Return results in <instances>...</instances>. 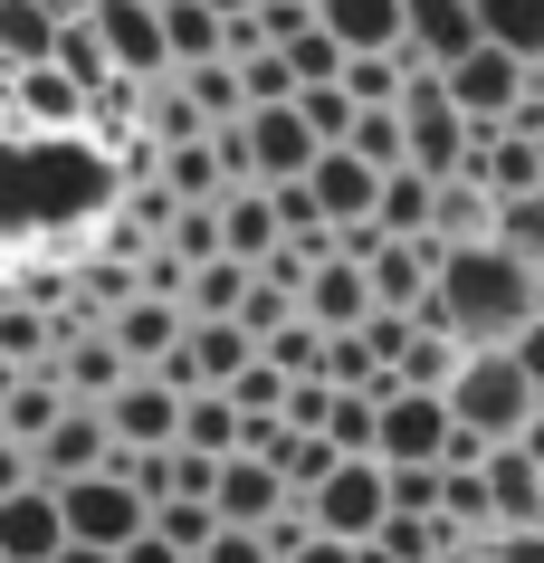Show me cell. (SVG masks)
Segmentation results:
<instances>
[{
	"instance_id": "6da1fadb",
	"label": "cell",
	"mask_w": 544,
	"mask_h": 563,
	"mask_svg": "<svg viewBox=\"0 0 544 563\" xmlns=\"http://www.w3.org/2000/svg\"><path fill=\"white\" fill-rule=\"evenodd\" d=\"M535 316H544V277L487 239V249H449V258H440V277H430V306L411 316V325L449 334L458 354H507V344L535 325Z\"/></svg>"
},
{
	"instance_id": "7a4b0ae2",
	"label": "cell",
	"mask_w": 544,
	"mask_h": 563,
	"mask_svg": "<svg viewBox=\"0 0 544 563\" xmlns=\"http://www.w3.org/2000/svg\"><path fill=\"white\" fill-rule=\"evenodd\" d=\"M440 401H449V420L478 449H515V440H525V420L544 411L535 383L515 373V354H468V363H458V383L440 391Z\"/></svg>"
},
{
	"instance_id": "3957f363",
	"label": "cell",
	"mask_w": 544,
	"mask_h": 563,
	"mask_svg": "<svg viewBox=\"0 0 544 563\" xmlns=\"http://www.w3.org/2000/svg\"><path fill=\"white\" fill-rule=\"evenodd\" d=\"M58 516H67V544H96V554H124V544L153 526V506L134 497V477H124V468L58 487Z\"/></svg>"
},
{
	"instance_id": "277c9868",
	"label": "cell",
	"mask_w": 544,
	"mask_h": 563,
	"mask_svg": "<svg viewBox=\"0 0 544 563\" xmlns=\"http://www.w3.org/2000/svg\"><path fill=\"white\" fill-rule=\"evenodd\" d=\"M87 30H96V48H106V67H115L124 87H163L173 77V58H163V10L153 0H87Z\"/></svg>"
},
{
	"instance_id": "5b68a950",
	"label": "cell",
	"mask_w": 544,
	"mask_h": 563,
	"mask_svg": "<svg viewBox=\"0 0 544 563\" xmlns=\"http://www.w3.org/2000/svg\"><path fill=\"white\" fill-rule=\"evenodd\" d=\"M382 516H392V497H382V459H344V468L306 497V526L325 534V544H373Z\"/></svg>"
},
{
	"instance_id": "8992f818",
	"label": "cell",
	"mask_w": 544,
	"mask_h": 563,
	"mask_svg": "<svg viewBox=\"0 0 544 563\" xmlns=\"http://www.w3.org/2000/svg\"><path fill=\"white\" fill-rule=\"evenodd\" d=\"M525 77H535V67H515L507 48H487V38H478L458 67H440V87H449V106H458L468 134H497V124L525 106Z\"/></svg>"
},
{
	"instance_id": "52a82bcc",
	"label": "cell",
	"mask_w": 544,
	"mask_h": 563,
	"mask_svg": "<svg viewBox=\"0 0 544 563\" xmlns=\"http://www.w3.org/2000/svg\"><path fill=\"white\" fill-rule=\"evenodd\" d=\"M449 401H440V391H382V449H373V459H382V468H449Z\"/></svg>"
},
{
	"instance_id": "ba28073f",
	"label": "cell",
	"mask_w": 544,
	"mask_h": 563,
	"mask_svg": "<svg viewBox=\"0 0 544 563\" xmlns=\"http://www.w3.org/2000/svg\"><path fill=\"white\" fill-rule=\"evenodd\" d=\"M106 468H115V430H106L96 401H67L58 430L30 449V477H38V487H77V477H106Z\"/></svg>"
},
{
	"instance_id": "9c48e42d",
	"label": "cell",
	"mask_w": 544,
	"mask_h": 563,
	"mask_svg": "<svg viewBox=\"0 0 544 563\" xmlns=\"http://www.w3.org/2000/svg\"><path fill=\"white\" fill-rule=\"evenodd\" d=\"M181 401H191V391H173L163 373H134V383L106 401V430H115V449H124V459H163V449L181 440Z\"/></svg>"
},
{
	"instance_id": "30bf717a",
	"label": "cell",
	"mask_w": 544,
	"mask_h": 563,
	"mask_svg": "<svg viewBox=\"0 0 544 563\" xmlns=\"http://www.w3.org/2000/svg\"><path fill=\"white\" fill-rule=\"evenodd\" d=\"M48 373H58L67 401H96V411H106V401L134 383V373H124V354L106 344V325H87V316H67V325H58V354H48Z\"/></svg>"
},
{
	"instance_id": "8fae6325",
	"label": "cell",
	"mask_w": 544,
	"mask_h": 563,
	"mask_svg": "<svg viewBox=\"0 0 544 563\" xmlns=\"http://www.w3.org/2000/svg\"><path fill=\"white\" fill-rule=\"evenodd\" d=\"M181 325H191V316H181L173 297H124L115 316H106V344L124 354V373H163V363L181 354Z\"/></svg>"
},
{
	"instance_id": "7c38bea8",
	"label": "cell",
	"mask_w": 544,
	"mask_h": 563,
	"mask_svg": "<svg viewBox=\"0 0 544 563\" xmlns=\"http://www.w3.org/2000/svg\"><path fill=\"white\" fill-rule=\"evenodd\" d=\"M401 48L421 67H458L478 48V0H401Z\"/></svg>"
},
{
	"instance_id": "4fadbf2b",
	"label": "cell",
	"mask_w": 544,
	"mask_h": 563,
	"mask_svg": "<svg viewBox=\"0 0 544 563\" xmlns=\"http://www.w3.org/2000/svg\"><path fill=\"white\" fill-rule=\"evenodd\" d=\"M306 201H315V220H325V230H363V220L382 210V173H363L354 153H315Z\"/></svg>"
},
{
	"instance_id": "5bb4252c",
	"label": "cell",
	"mask_w": 544,
	"mask_h": 563,
	"mask_svg": "<svg viewBox=\"0 0 544 563\" xmlns=\"http://www.w3.org/2000/svg\"><path fill=\"white\" fill-rule=\"evenodd\" d=\"M58 554H67L58 487H20V497H0V563H58Z\"/></svg>"
},
{
	"instance_id": "9a60e30c",
	"label": "cell",
	"mask_w": 544,
	"mask_h": 563,
	"mask_svg": "<svg viewBox=\"0 0 544 563\" xmlns=\"http://www.w3.org/2000/svg\"><path fill=\"white\" fill-rule=\"evenodd\" d=\"M297 316H306L315 334H354V325H373V277H363L354 258H325V267L297 287Z\"/></svg>"
},
{
	"instance_id": "2e32d148",
	"label": "cell",
	"mask_w": 544,
	"mask_h": 563,
	"mask_svg": "<svg viewBox=\"0 0 544 563\" xmlns=\"http://www.w3.org/2000/svg\"><path fill=\"white\" fill-rule=\"evenodd\" d=\"M287 506V487H277V468L268 459H220V477H211V516L220 526H240V534H268V516Z\"/></svg>"
},
{
	"instance_id": "e0dca14e",
	"label": "cell",
	"mask_w": 544,
	"mask_h": 563,
	"mask_svg": "<svg viewBox=\"0 0 544 563\" xmlns=\"http://www.w3.org/2000/svg\"><path fill=\"white\" fill-rule=\"evenodd\" d=\"M478 477H487V506H497V534H535L544 526V468L525 449H487Z\"/></svg>"
},
{
	"instance_id": "ac0fdd59",
	"label": "cell",
	"mask_w": 544,
	"mask_h": 563,
	"mask_svg": "<svg viewBox=\"0 0 544 563\" xmlns=\"http://www.w3.org/2000/svg\"><path fill=\"white\" fill-rule=\"evenodd\" d=\"M277 249H287V230H277V201H268V191H258V181L220 191V258H240V267H268Z\"/></svg>"
},
{
	"instance_id": "d6986e66",
	"label": "cell",
	"mask_w": 544,
	"mask_h": 563,
	"mask_svg": "<svg viewBox=\"0 0 544 563\" xmlns=\"http://www.w3.org/2000/svg\"><path fill=\"white\" fill-rule=\"evenodd\" d=\"M315 30L344 58H392L401 48V0H315Z\"/></svg>"
},
{
	"instance_id": "ffe728a7",
	"label": "cell",
	"mask_w": 544,
	"mask_h": 563,
	"mask_svg": "<svg viewBox=\"0 0 544 563\" xmlns=\"http://www.w3.org/2000/svg\"><path fill=\"white\" fill-rule=\"evenodd\" d=\"M487 239H497V201H487L478 181H440V191H430V249H440V258H449V249H487Z\"/></svg>"
},
{
	"instance_id": "44dd1931",
	"label": "cell",
	"mask_w": 544,
	"mask_h": 563,
	"mask_svg": "<svg viewBox=\"0 0 544 563\" xmlns=\"http://www.w3.org/2000/svg\"><path fill=\"white\" fill-rule=\"evenodd\" d=\"M163 58H173V77H181V67L230 58V20L201 10V0H163Z\"/></svg>"
},
{
	"instance_id": "7402d4cb",
	"label": "cell",
	"mask_w": 544,
	"mask_h": 563,
	"mask_svg": "<svg viewBox=\"0 0 544 563\" xmlns=\"http://www.w3.org/2000/svg\"><path fill=\"white\" fill-rule=\"evenodd\" d=\"M173 449H191V459H211V468H220V459H240V449H248V420L230 411V391H191Z\"/></svg>"
},
{
	"instance_id": "603a6c76",
	"label": "cell",
	"mask_w": 544,
	"mask_h": 563,
	"mask_svg": "<svg viewBox=\"0 0 544 563\" xmlns=\"http://www.w3.org/2000/svg\"><path fill=\"white\" fill-rule=\"evenodd\" d=\"M248 287H258V267H240V258H201L191 277H181V316H191V325H230Z\"/></svg>"
},
{
	"instance_id": "cb8c5ba5",
	"label": "cell",
	"mask_w": 544,
	"mask_h": 563,
	"mask_svg": "<svg viewBox=\"0 0 544 563\" xmlns=\"http://www.w3.org/2000/svg\"><path fill=\"white\" fill-rule=\"evenodd\" d=\"M58 411H67L58 373H20V383H10V401H0V440L38 449V440H48V430H58Z\"/></svg>"
},
{
	"instance_id": "d4e9b609",
	"label": "cell",
	"mask_w": 544,
	"mask_h": 563,
	"mask_svg": "<svg viewBox=\"0 0 544 563\" xmlns=\"http://www.w3.org/2000/svg\"><path fill=\"white\" fill-rule=\"evenodd\" d=\"M478 38L515 67H544V0H478Z\"/></svg>"
},
{
	"instance_id": "484cf974",
	"label": "cell",
	"mask_w": 544,
	"mask_h": 563,
	"mask_svg": "<svg viewBox=\"0 0 544 563\" xmlns=\"http://www.w3.org/2000/svg\"><path fill=\"white\" fill-rule=\"evenodd\" d=\"M10 87H20V115H30L38 134H77V124H87V96L67 87L58 67H30V77H10Z\"/></svg>"
},
{
	"instance_id": "4316f807",
	"label": "cell",
	"mask_w": 544,
	"mask_h": 563,
	"mask_svg": "<svg viewBox=\"0 0 544 563\" xmlns=\"http://www.w3.org/2000/svg\"><path fill=\"white\" fill-rule=\"evenodd\" d=\"M382 391H392V383H382ZM382 391H334V411H325L334 459H373V449H382Z\"/></svg>"
},
{
	"instance_id": "83f0119b",
	"label": "cell",
	"mask_w": 544,
	"mask_h": 563,
	"mask_svg": "<svg viewBox=\"0 0 544 563\" xmlns=\"http://www.w3.org/2000/svg\"><path fill=\"white\" fill-rule=\"evenodd\" d=\"M173 87L191 96V106H201V124H211V134H220V124H240V115H248V96H240V67H230V58H211V67H181Z\"/></svg>"
},
{
	"instance_id": "f1b7e54d",
	"label": "cell",
	"mask_w": 544,
	"mask_h": 563,
	"mask_svg": "<svg viewBox=\"0 0 544 563\" xmlns=\"http://www.w3.org/2000/svg\"><path fill=\"white\" fill-rule=\"evenodd\" d=\"M430 191H440V181H421V173H382L373 230H382V239H430Z\"/></svg>"
},
{
	"instance_id": "f546056e",
	"label": "cell",
	"mask_w": 544,
	"mask_h": 563,
	"mask_svg": "<svg viewBox=\"0 0 544 563\" xmlns=\"http://www.w3.org/2000/svg\"><path fill=\"white\" fill-rule=\"evenodd\" d=\"M153 534H163L181 563H201V554H211V534H220V516H211V497H163V506H153Z\"/></svg>"
},
{
	"instance_id": "4dcf8cb0",
	"label": "cell",
	"mask_w": 544,
	"mask_h": 563,
	"mask_svg": "<svg viewBox=\"0 0 544 563\" xmlns=\"http://www.w3.org/2000/svg\"><path fill=\"white\" fill-rule=\"evenodd\" d=\"M344 153H354L363 173H411V144H401V106H382V115H354Z\"/></svg>"
},
{
	"instance_id": "1f68e13d",
	"label": "cell",
	"mask_w": 544,
	"mask_h": 563,
	"mask_svg": "<svg viewBox=\"0 0 544 563\" xmlns=\"http://www.w3.org/2000/svg\"><path fill=\"white\" fill-rule=\"evenodd\" d=\"M401 77H411V58H344V96H354L363 115H382V106H401Z\"/></svg>"
},
{
	"instance_id": "d6a6232c",
	"label": "cell",
	"mask_w": 544,
	"mask_h": 563,
	"mask_svg": "<svg viewBox=\"0 0 544 563\" xmlns=\"http://www.w3.org/2000/svg\"><path fill=\"white\" fill-rule=\"evenodd\" d=\"M497 249L507 258H525L544 277V191H525V201H497Z\"/></svg>"
},
{
	"instance_id": "836d02e7",
	"label": "cell",
	"mask_w": 544,
	"mask_h": 563,
	"mask_svg": "<svg viewBox=\"0 0 544 563\" xmlns=\"http://www.w3.org/2000/svg\"><path fill=\"white\" fill-rule=\"evenodd\" d=\"M277 58H287V77H297V87H344V48H334L325 30H306V38H287V48H277Z\"/></svg>"
},
{
	"instance_id": "e575fe53",
	"label": "cell",
	"mask_w": 544,
	"mask_h": 563,
	"mask_svg": "<svg viewBox=\"0 0 544 563\" xmlns=\"http://www.w3.org/2000/svg\"><path fill=\"white\" fill-rule=\"evenodd\" d=\"M153 249H163V258H181V267L220 258V201H211V210H181V220H173L163 239H153Z\"/></svg>"
},
{
	"instance_id": "d590c367",
	"label": "cell",
	"mask_w": 544,
	"mask_h": 563,
	"mask_svg": "<svg viewBox=\"0 0 544 563\" xmlns=\"http://www.w3.org/2000/svg\"><path fill=\"white\" fill-rule=\"evenodd\" d=\"M230 325H240L248 344H268L277 325H297V297H287V287H268V277H258V287H248V297H240V316H230Z\"/></svg>"
},
{
	"instance_id": "8d00e7d4",
	"label": "cell",
	"mask_w": 544,
	"mask_h": 563,
	"mask_svg": "<svg viewBox=\"0 0 544 563\" xmlns=\"http://www.w3.org/2000/svg\"><path fill=\"white\" fill-rule=\"evenodd\" d=\"M440 487H449V468H382L392 516H440Z\"/></svg>"
},
{
	"instance_id": "74e56055",
	"label": "cell",
	"mask_w": 544,
	"mask_h": 563,
	"mask_svg": "<svg viewBox=\"0 0 544 563\" xmlns=\"http://www.w3.org/2000/svg\"><path fill=\"white\" fill-rule=\"evenodd\" d=\"M230 411H240L248 430H258V420H277V411H287V383H277L268 363H248L240 383H230Z\"/></svg>"
},
{
	"instance_id": "f35d334b",
	"label": "cell",
	"mask_w": 544,
	"mask_h": 563,
	"mask_svg": "<svg viewBox=\"0 0 544 563\" xmlns=\"http://www.w3.org/2000/svg\"><path fill=\"white\" fill-rule=\"evenodd\" d=\"M240 96H248V115H258V106H287V96H297V77H287V58H240Z\"/></svg>"
},
{
	"instance_id": "ab89813d",
	"label": "cell",
	"mask_w": 544,
	"mask_h": 563,
	"mask_svg": "<svg viewBox=\"0 0 544 563\" xmlns=\"http://www.w3.org/2000/svg\"><path fill=\"white\" fill-rule=\"evenodd\" d=\"M201 563H277V554H268V534H240V526H220Z\"/></svg>"
},
{
	"instance_id": "60d3db41",
	"label": "cell",
	"mask_w": 544,
	"mask_h": 563,
	"mask_svg": "<svg viewBox=\"0 0 544 563\" xmlns=\"http://www.w3.org/2000/svg\"><path fill=\"white\" fill-rule=\"evenodd\" d=\"M507 354H515V373H525V383H535V401H544V316H535L525 334H515Z\"/></svg>"
},
{
	"instance_id": "b9f144b4",
	"label": "cell",
	"mask_w": 544,
	"mask_h": 563,
	"mask_svg": "<svg viewBox=\"0 0 544 563\" xmlns=\"http://www.w3.org/2000/svg\"><path fill=\"white\" fill-rule=\"evenodd\" d=\"M487 563H544V526L535 534H487Z\"/></svg>"
},
{
	"instance_id": "7bdbcfd3",
	"label": "cell",
	"mask_w": 544,
	"mask_h": 563,
	"mask_svg": "<svg viewBox=\"0 0 544 563\" xmlns=\"http://www.w3.org/2000/svg\"><path fill=\"white\" fill-rule=\"evenodd\" d=\"M20 487H38V477H30V449L0 440V497H20Z\"/></svg>"
},
{
	"instance_id": "ee69618b",
	"label": "cell",
	"mask_w": 544,
	"mask_h": 563,
	"mask_svg": "<svg viewBox=\"0 0 544 563\" xmlns=\"http://www.w3.org/2000/svg\"><path fill=\"white\" fill-rule=\"evenodd\" d=\"M115 563H181V554H173V544H163V534H153V526H144V534H134V544H124V554H115Z\"/></svg>"
},
{
	"instance_id": "f6af8a7d",
	"label": "cell",
	"mask_w": 544,
	"mask_h": 563,
	"mask_svg": "<svg viewBox=\"0 0 544 563\" xmlns=\"http://www.w3.org/2000/svg\"><path fill=\"white\" fill-rule=\"evenodd\" d=\"M287 563H354V544H325V534H315V544H306V554H287Z\"/></svg>"
},
{
	"instance_id": "bcb514c9",
	"label": "cell",
	"mask_w": 544,
	"mask_h": 563,
	"mask_svg": "<svg viewBox=\"0 0 544 563\" xmlns=\"http://www.w3.org/2000/svg\"><path fill=\"white\" fill-rule=\"evenodd\" d=\"M515 449H525V459H535V468H544V411L525 420V440H515Z\"/></svg>"
},
{
	"instance_id": "7dc6e473",
	"label": "cell",
	"mask_w": 544,
	"mask_h": 563,
	"mask_svg": "<svg viewBox=\"0 0 544 563\" xmlns=\"http://www.w3.org/2000/svg\"><path fill=\"white\" fill-rule=\"evenodd\" d=\"M201 10H220V20H248V10H258V0H201Z\"/></svg>"
},
{
	"instance_id": "c3c4849f",
	"label": "cell",
	"mask_w": 544,
	"mask_h": 563,
	"mask_svg": "<svg viewBox=\"0 0 544 563\" xmlns=\"http://www.w3.org/2000/svg\"><path fill=\"white\" fill-rule=\"evenodd\" d=\"M58 563H115V554H96V544H67V554Z\"/></svg>"
},
{
	"instance_id": "681fc988",
	"label": "cell",
	"mask_w": 544,
	"mask_h": 563,
	"mask_svg": "<svg viewBox=\"0 0 544 563\" xmlns=\"http://www.w3.org/2000/svg\"><path fill=\"white\" fill-rule=\"evenodd\" d=\"M535 163H544V144H535Z\"/></svg>"
},
{
	"instance_id": "f907efd6",
	"label": "cell",
	"mask_w": 544,
	"mask_h": 563,
	"mask_svg": "<svg viewBox=\"0 0 544 563\" xmlns=\"http://www.w3.org/2000/svg\"><path fill=\"white\" fill-rule=\"evenodd\" d=\"M153 10H163V0H153Z\"/></svg>"
}]
</instances>
